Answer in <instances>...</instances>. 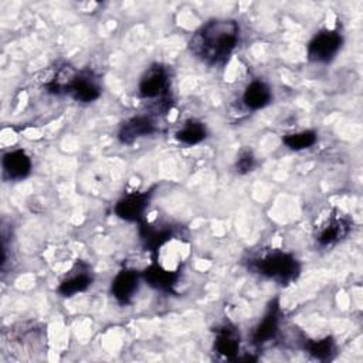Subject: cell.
<instances>
[{"mask_svg": "<svg viewBox=\"0 0 363 363\" xmlns=\"http://www.w3.org/2000/svg\"><path fill=\"white\" fill-rule=\"evenodd\" d=\"M238 38L240 27L234 20H210L194 35L191 48L207 64L218 65L228 60Z\"/></svg>", "mask_w": 363, "mask_h": 363, "instance_id": "cell-1", "label": "cell"}, {"mask_svg": "<svg viewBox=\"0 0 363 363\" xmlns=\"http://www.w3.org/2000/svg\"><path fill=\"white\" fill-rule=\"evenodd\" d=\"M255 269L279 284H288L299 274V264L291 254L274 251L257 259Z\"/></svg>", "mask_w": 363, "mask_h": 363, "instance_id": "cell-2", "label": "cell"}, {"mask_svg": "<svg viewBox=\"0 0 363 363\" xmlns=\"http://www.w3.org/2000/svg\"><path fill=\"white\" fill-rule=\"evenodd\" d=\"M342 35L333 30H322L313 35L306 47L308 58L313 62H330L342 47Z\"/></svg>", "mask_w": 363, "mask_h": 363, "instance_id": "cell-3", "label": "cell"}, {"mask_svg": "<svg viewBox=\"0 0 363 363\" xmlns=\"http://www.w3.org/2000/svg\"><path fill=\"white\" fill-rule=\"evenodd\" d=\"M169 88L167 72L163 67L155 65L149 68L139 82V96L145 99L164 98Z\"/></svg>", "mask_w": 363, "mask_h": 363, "instance_id": "cell-4", "label": "cell"}, {"mask_svg": "<svg viewBox=\"0 0 363 363\" xmlns=\"http://www.w3.org/2000/svg\"><path fill=\"white\" fill-rule=\"evenodd\" d=\"M139 288V274L133 269H122L115 275L111 285V292L113 298L121 303H128L138 292Z\"/></svg>", "mask_w": 363, "mask_h": 363, "instance_id": "cell-5", "label": "cell"}, {"mask_svg": "<svg viewBox=\"0 0 363 363\" xmlns=\"http://www.w3.org/2000/svg\"><path fill=\"white\" fill-rule=\"evenodd\" d=\"M3 172L10 180L26 179L33 167L30 156L24 150H11L3 156L1 160Z\"/></svg>", "mask_w": 363, "mask_h": 363, "instance_id": "cell-6", "label": "cell"}, {"mask_svg": "<svg viewBox=\"0 0 363 363\" xmlns=\"http://www.w3.org/2000/svg\"><path fill=\"white\" fill-rule=\"evenodd\" d=\"M349 228H350L349 223L343 216L332 214L320 224L316 240L323 247L332 245L339 240H342L343 237H346V234L349 233Z\"/></svg>", "mask_w": 363, "mask_h": 363, "instance_id": "cell-7", "label": "cell"}, {"mask_svg": "<svg viewBox=\"0 0 363 363\" xmlns=\"http://www.w3.org/2000/svg\"><path fill=\"white\" fill-rule=\"evenodd\" d=\"M149 196L146 193H129L115 206L118 217L126 221H139L146 210Z\"/></svg>", "mask_w": 363, "mask_h": 363, "instance_id": "cell-8", "label": "cell"}, {"mask_svg": "<svg viewBox=\"0 0 363 363\" xmlns=\"http://www.w3.org/2000/svg\"><path fill=\"white\" fill-rule=\"evenodd\" d=\"M67 94H69L78 102L88 104L99 98L101 88L91 75L75 74L67 89Z\"/></svg>", "mask_w": 363, "mask_h": 363, "instance_id": "cell-9", "label": "cell"}, {"mask_svg": "<svg viewBox=\"0 0 363 363\" xmlns=\"http://www.w3.org/2000/svg\"><path fill=\"white\" fill-rule=\"evenodd\" d=\"M155 132V122L147 115H136L129 118L119 129L118 138L122 143H132L140 136H146Z\"/></svg>", "mask_w": 363, "mask_h": 363, "instance_id": "cell-10", "label": "cell"}, {"mask_svg": "<svg viewBox=\"0 0 363 363\" xmlns=\"http://www.w3.org/2000/svg\"><path fill=\"white\" fill-rule=\"evenodd\" d=\"M278 312H279L278 302L274 301V303H271L268 312L264 315V318L261 319V322L258 323V326L252 333V339L257 345H264L277 335L278 325H279Z\"/></svg>", "mask_w": 363, "mask_h": 363, "instance_id": "cell-11", "label": "cell"}, {"mask_svg": "<svg viewBox=\"0 0 363 363\" xmlns=\"http://www.w3.org/2000/svg\"><path fill=\"white\" fill-rule=\"evenodd\" d=\"M214 349L218 354L227 359H237L240 350V335L233 326H223L217 330Z\"/></svg>", "mask_w": 363, "mask_h": 363, "instance_id": "cell-12", "label": "cell"}, {"mask_svg": "<svg viewBox=\"0 0 363 363\" xmlns=\"http://www.w3.org/2000/svg\"><path fill=\"white\" fill-rule=\"evenodd\" d=\"M143 279L153 288L160 289V291H170L172 286L174 285L177 275L176 271H172L166 267H163L162 264L156 262L152 264L150 267H147L143 272Z\"/></svg>", "mask_w": 363, "mask_h": 363, "instance_id": "cell-13", "label": "cell"}, {"mask_svg": "<svg viewBox=\"0 0 363 363\" xmlns=\"http://www.w3.org/2000/svg\"><path fill=\"white\" fill-rule=\"evenodd\" d=\"M272 99V92L269 86L262 81H252L244 91L242 102L248 109L257 111L267 106Z\"/></svg>", "mask_w": 363, "mask_h": 363, "instance_id": "cell-14", "label": "cell"}, {"mask_svg": "<svg viewBox=\"0 0 363 363\" xmlns=\"http://www.w3.org/2000/svg\"><path fill=\"white\" fill-rule=\"evenodd\" d=\"M91 282H92V278L88 274V271H78L77 274L68 277L60 284L58 292L62 296H72L78 292H84L91 285Z\"/></svg>", "mask_w": 363, "mask_h": 363, "instance_id": "cell-15", "label": "cell"}, {"mask_svg": "<svg viewBox=\"0 0 363 363\" xmlns=\"http://www.w3.org/2000/svg\"><path fill=\"white\" fill-rule=\"evenodd\" d=\"M207 136V129L201 122L187 121L176 133V139L184 145H197Z\"/></svg>", "mask_w": 363, "mask_h": 363, "instance_id": "cell-16", "label": "cell"}, {"mask_svg": "<svg viewBox=\"0 0 363 363\" xmlns=\"http://www.w3.org/2000/svg\"><path fill=\"white\" fill-rule=\"evenodd\" d=\"M282 142L292 150H303L315 145L316 133L313 130H302L296 133H289L282 138Z\"/></svg>", "mask_w": 363, "mask_h": 363, "instance_id": "cell-17", "label": "cell"}, {"mask_svg": "<svg viewBox=\"0 0 363 363\" xmlns=\"http://www.w3.org/2000/svg\"><path fill=\"white\" fill-rule=\"evenodd\" d=\"M333 350H335V345L330 337H325V339L313 340V342L308 343V352L319 360L329 359L330 354L333 353Z\"/></svg>", "mask_w": 363, "mask_h": 363, "instance_id": "cell-18", "label": "cell"}, {"mask_svg": "<svg viewBox=\"0 0 363 363\" xmlns=\"http://www.w3.org/2000/svg\"><path fill=\"white\" fill-rule=\"evenodd\" d=\"M255 167V157L252 152L244 150L240 153L237 162H235V169L240 174H247Z\"/></svg>", "mask_w": 363, "mask_h": 363, "instance_id": "cell-19", "label": "cell"}]
</instances>
